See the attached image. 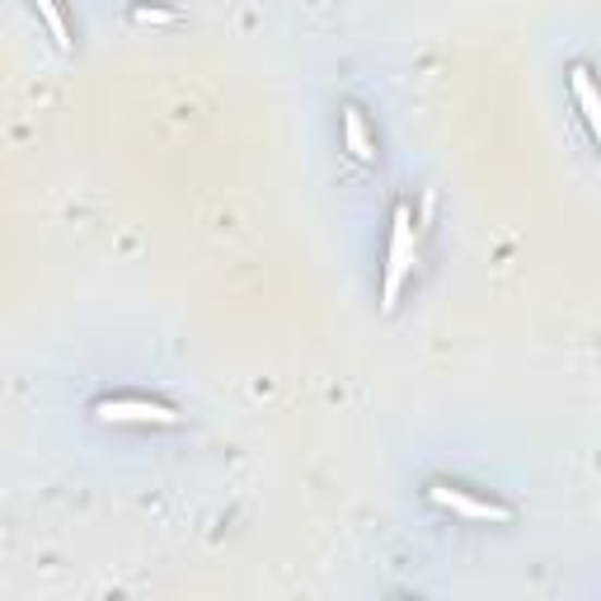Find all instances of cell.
<instances>
[{
	"instance_id": "2",
	"label": "cell",
	"mask_w": 601,
	"mask_h": 601,
	"mask_svg": "<svg viewBox=\"0 0 601 601\" xmlns=\"http://www.w3.org/2000/svg\"><path fill=\"white\" fill-rule=\"evenodd\" d=\"M95 418L99 424H156V428H170L179 424V414L170 409V404L160 400H142V395H118V400H99L95 404Z\"/></svg>"
},
{
	"instance_id": "7",
	"label": "cell",
	"mask_w": 601,
	"mask_h": 601,
	"mask_svg": "<svg viewBox=\"0 0 601 601\" xmlns=\"http://www.w3.org/2000/svg\"><path fill=\"white\" fill-rule=\"evenodd\" d=\"M132 20H137V24H170L174 14H170V10H146V5H142V10H132Z\"/></svg>"
},
{
	"instance_id": "1",
	"label": "cell",
	"mask_w": 601,
	"mask_h": 601,
	"mask_svg": "<svg viewBox=\"0 0 601 601\" xmlns=\"http://www.w3.org/2000/svg\"><path fill=\"white\" fill-rule=\"evenodd\" d=\"M414 249H418V225L409 217V207H395V221H390V259H385V287H381V310H395V300L404 292V278L414 268Z\"/></svg>"
},
{
	"instance_id": "4",
	"label": "cell",
	"mask_w": 601,
	"mask_h": 601,
	"mask_svg": "<svg viewBox=\"0 0 601 601\" xmlns=\"http://www.w3.org/2000/svg\"><path fill=\"white\" fill-rule=\"evenodd\" d=\"M568 85H574V99H578L582 118H588L592 142L601 146V89H597V81H592V71H588V66H574V71H568Z\"/></svg>"
},
{
	"instance_id": "6",
	"label": "cell",
	"mask_w": 601,
	"mask_h": 601,
	"mask_svg": "<svg viewBox=\"0 0 601 601\" xmlns=\"http://www.w3.org/2000/svg\"><path fill=\"white\" fill-rule=\"evenodd\" d=\"M34 10H38V20L48 24L52 42L66 52V48H71V28H66V14H62V5H57V0H34Z\"/></svg>"
},
{
	"instance_id": "5",
	"label": "cell",
	"mask_w": 601,
	"mask_h": 601,
	"mask_svg": "<svg viewBox=\"0 0 601 601\" xmlns=\"http://www.w3.org/2000/svg\"><path fill=\"white\" fill-rule=\"evenodd\" d=\"M343 142H348L353 150V160H363V164H376V137H371V127H367V118L363 109H343Z\"/></svg>"
},
{
	"instance_id": "3",
	"label": "cell",
	"mask_w": 601,
	"mask_h": 601,
	"mask_svg": "<svg viewBox=\"0 0 601 601\" xmlns=\"http://www.w3.org/2000/svg\"><path fill=\"white\" fill-rule=\"evenodd\" d=\"M428 499L438 503V507H446V513H456V517H465V522H499V526H507L513 522V507H503V503H493V499H475V493H465V489H451V485H428Z\"/></svg>"
}]
</instances>
